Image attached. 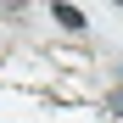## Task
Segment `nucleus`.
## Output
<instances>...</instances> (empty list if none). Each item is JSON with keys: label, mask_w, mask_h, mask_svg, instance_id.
<instances>
[{"label": "nucleus", "mask_w": 123, "mask_h": 123, "mask_svg": "<svg viewBox=\"0 0 123 123\" xmlns=\"http://www.w3.org/2000/svg\"><path fill=\"white\" fill-rule=\"evenodd\" d=\"M50 17H56L67 34H78V28H84V11H78V6H50Z\"/></svg>", "instance_id": "1"}, {"label": "nucleus", "mask_w": 123, "mask_h": 123, "mask_svg": "<svg viewBox=\"0 0 123 123\" xmlns=\"http://www.w3.org/2000/svg\"><path fill=\"white\" fill-rule=\"evenodd\" d=\"M106 106H112V112H117V117H123V90H117V95H112V101H106Z\"/></svg>", "instance_id": "2"}]
</instances>
